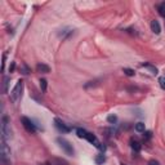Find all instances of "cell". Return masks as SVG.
<instances>
[{
  "mask_svg": "<svg viewBox=\"0 0 165 165\" xmlns=\"http://www.w3.org/2000/svg\"><path fill=\"white\" fill-rule=\"evenodd\" d=\"M76 134H77V137H79V138L87 139L89 143H92L93 146L97 147L98 150H101V151H103V150H105V146L101 143V141H99L94 134L89 133L88 130H85V129H83V128H77V129H76Z\"/></svg>",
  "mask_w": 165,
  "mask_h": 165,
  "instance_id": "obj_1",
  "label": "cell"
},
{
  "mask_svg": "<svg viewBox=\"0 0 165 165\" xmlns=\"http://www.w3.org/2000/svg\"><path fill=\"white\" fill-rule=\"evenodd\" d=\"M0 159L4 165H9L10 160V148L6 145V141L2 138V145H0Z\"/></svg>",
  "mask_w": 165,
  "mask_h": 165,
  "instance_id": "obj_2",
  "label": "cell"
},
{
  "mask_svg": "<svg viewBox=\"0 0 165 165\" xmlns=\"http://www.w3.org/2000/svg\"><path fill=\"white\" fill-rule=\"evenodd\" d=\"M2 138L8 141L12 138V129H10V121L8 116L2 118Z\"/></svg>",
  "mask_w": 165,
  "mask_h": 165,
  "instance_id": "obj_3",
  "label": "cell"
},
{
  "mask_svg": "<svg viewBox=\"0 0 165 165\" xmlns=\"http://www.w3.org/2000/svg\"><path fill=\"white\" fill-rule=\"evenodd\" d=\"M22 90H23V81L22 80H18L16 87L13 88V90L10 92V101L13 103H17L19 101L21 96H22Z\"/></svg>",
  "mask_w": 165,
  "mask_h": 165,
  "instance_id": "obj_4",
  "label": "cell"
},
{
  "mask_svg": "<svg viewBox=\"0 0 165 165\" xmlns=\"http://www.w3.org/2000/svg\"><path fill=\"white\" fill-rule=\"evenodd\" d=\"M57 142H58L60 147L64 151V154L68 155V156H74V154H75L74 147H72V145H71V143H70L68 141H66L64 138L60 137V138H57Z\"/></svg>",
  "mask_w": 165,
  "mask_h": 165,
  "instance_id": "obj_5",
  "label": "cell"
},
{
  "mask_svg": "<svg viewBox=\"0 0 165 165\" xmlns=\"http://www.w3.org/2000/svg\"><path fill=\"white\" fill-rule=\"evenodd\" d=\"M21 123H22L23 128L26 129L28 133L34 134L35 132H36V126H35V124L31 121V119H28V118H26V116H22V118H21Z\"/></svg>",
  "mask_w": 165,
  "mask_h": 165,
  "instance_id": "obj_6",
  "label": "cell"
},
{
  "mask_svg": "<svg viewBox=\"0 0 165 165\" xmlns=\"http://www.w3.org/2000/svg\"><path fill=\"white\" fill-rule=\"evenodd\" d=\"M54 125H56L57 129H58V132H61L62 134H66V133H70V132H71V128L67 126V125L64 124L61 119H58V118L54 119Z\"/></svg>",
  "mask_w": 165,
  "mask_h": 165,
  "instance_id": "obj_7",
  "label": "cell"
},
{
  "mask_svg": "<svg viewBox=\"0 0 165 165\" xmlns=\"http://www.w3.org/2000/svg\"><path fill=\"white\" fill-rule=\"evenodd\" d=\"M71 35H74V30L72 28H68V27H64V28H62V30L58 32V38H61L62 40H66V39H68Z\"/></svg>",
  "mask_w": 165,
  "mask_h": 165,
  "instance_id": "obj_8",
  "label": "cell"
},
{
  "mask_svg": "<svg viewBox=\"0 0 165 165\" xmlns=\"http://www.w3.org/2000/svg\"><path fill=\"white\" fill-rule=\"evenodd\" d=\"M130 147L134 152H139L141 148H142V145L137 138H130Z\"/></svg>",
  "mask_w": 165,
  "mask_h": 165,
  "instance_id": "obj_9",
  "label": "cell"
},
{
  "mask_svg": "<svg viewBox=\"0 0 165 165\" xmlns=\"http://www.w3.org/2000/svg\"><path fill=\"white\" fill-rule=\"evenodd\" d=\"M151 31L154 34H156V35H159L161 32V26L159 23V21H156V19L151 21Z\"/></svg>",
  "mask_w": 165,
  "mask_h": 165,
  "instance_id": "obj_10",
  "label": "cell"
},
{
  "mask_svg": "<svg viewBox=\"0 0 165 165\" xmlns=\"http://www.w3.org/2000/svg\"><path fill=\"white\" fill-rule=\"evenodd\" d=\"M36 71L38 72H41V74H48V72H51V67L47 66V64H44V63H38L36 64Z\"/></svg>",
  "mask_w": 165,
  "mask_h": 165,
  "instance_id": "obj_11",
  "label": "cell"
},
{
  "mask_svg": "<svg viewBox=\"0 0 165 165\" xmlns=\"http://www.w3.org/2000/svg\"><path fill=\"white\" fill-rule=\"evenodd\" d=\"M141 67L148 70L152 75H157V72H159V71H157V68L154 66V64H151V63H142V64H141Z\"/></svg>",
  "mask_w": 165,
  "mask_h": 165,
  "instance_id": "obj_12",
  "label": "cell"
},
{
  "mask_svg": "<svg viewBox=\"0 0 165 165\" xmlns=\"http://www.w3.org/2000/svg\"><path fill=\"white\" fill-rule=\"evenodd\" d=\"M134 129H135V132H138V133H145L146 132L145 123H137L134 125Z\"/></svg>",
  "mask_w": 165,
  "mask_h": 165,
  "instance_id": "obj_13",
  "label": "cell"
},
{
  "mask_svg": "<svg viewBox=\"0 0 165 165\" xmlns=\"http://www.w3.org/2000/svg\"><path fill=\"white\" fill-rule=\"evenodd\" d=\"M9 81H10V77H9V76H5L4 80H3V93H8Z\"/></svg>",
  "mask_w": 165,
  "mask_h": 165,
  "instance_id": "obj_14",
  "label": "cell"
},
{
  "mask_svg": "<svg viewBox=\"0 0 165 165\" xmlns=\"http://www.w3.org/2000/svg\"><path fill=\"white\" fill-rule=\"evenodd\" d=\"M94 161H96L97 165H102V164L106 161V157H105V155H97L96 159H94Z\"/></svg>",
  "mask_w": 165,
  "mask_h": 165,
  "instance_id": "obj_15",
  "label": "cell"
},
{
  "mask_svg": "<svg viewBox=\"0 0 165 165\" xmlns=\"http://www.w3.org/2000/svg\"><path fill=\"white\" fill-rule=\"evenodd\" d=\"M40 89L43 93H45L47 92V87H48V81L45 80V79H40Z\"/></svg>",
  "mask_w": 165,
  "mask_h": 165,
  "instance_id": "obj_16",
  "label": "cell"
},
{
  "mask_svg": "<svg viewBox=\"0 0 165 165\" xmlns=\"http://www.w3.org/2000/svg\"><path fill=\"white\" fill-rule=\"evenodd\" d=\"M157 10H159V14H160V16L165 18V3H161V4L157 5Z\"/></svg>",
  "mask_w": 165,
  "mask_h": 165,
  "instance_id": "obj_17",
  "label": "cell"
},
{
  "mask_svg": "<svg viewBox=\"0 0 165 165\" xmlns=\"http://www.w3.org/2000/svg\"><path fill=\"white\" fill-rule=\"evenodd\" d=\"M107 121H109L110 124H116L118 123V116L116 115H109V116H107Z\"/></svg>",
  "mask_w": 165,
  "mask_h": 165,
  "instance_id": "obj_18",
  "label": "cell"
},
{
  "mask_svg": "<svg viewBox=\"0 0 165 165\" xmlns=\"http://www.w3.org/2000/svg\"><path fill=\"white\" fill-rule=\"evenodd\" d=\"M21 72H22L23 75H28V74L31 72V70L28 68V66H27L26 63H22V70H21Z\"/></svg>",
  "mask_w": 165,
  "mask_h": 165,
  "instance_id": "obj_19",
  "label": "cell"
},
{
  "mask_svg": "<svg viewBox=\"0 0 165 165\" xmlns=\"http://www.w3.org/2000/svg\"><path fill=\"white\" fill-rule=\"evenodd\" d=\"M51 165H67V163L63 161V160H61V159H53Z\"/></svg>",
  "mask_w": 165,
  "mask_h": 165,
  "instance_id": "obj_20",
  "label": "cell"
},
{
  "mask_svg": "<svg viewBox=\"0 0 165 165\" xmlns=\"http://www.w3.org/2000/svg\"><path fill=\"white\" fill-rule=\"evenodd\" d=\"M123 72L126 75V76H134V70H132V68H128V67H125V68H123Z\"/></svg>",
  "mask_w": 165,
  "mask_h": 165,
  "instance_id": "obj_21",
  "label": "cell"
},
{
  "mask_svg": "<svg viewBox=\"0 0 165 165\" xmlns=\"http://www.w3.org/2000/svg\"><path fill=\"white\" fill-rule=\"evenodd\" d=\"M159 85L163 90H165V76H160L159 77Z\"/></svg>",
  "mask_w": 165,
  "mask_h": 165,
  "instance_id": "obj_22",
  "label": "cell"
},
{
  "mask_svg": "<svg viewBox=\"0 0 165 165\" xmlns=\"http://www.w3.org/2000/svg\"><path fill=\"white\" fill-rule=\"evenodd\" d=\"M151 137H152V133H151V132H145V135H143V138H145V141L150 139Z\"/></svg>",
  "mask_w": 165,
  "mask_h": 165,
  "instance_id": "obj_23",
  "label": "cell"
},
{
  "mask_svg": "<svg viewBox=\"0 0 165 165\" xmlns=\"http://www.w3.org/2000/svg\"><path fill=\"white\" fill-rule=\"evenodd\" d=\"M148 165H160V163L157 161V160H155V159H151L148 161Z\"/></svg>",
  "mask_w": 165,
  "mask_h": 165,
  "instance_id": "obj_24",
  "label": "cell"
},
{
  "mask_svg": "<svg viewBox=\"0 0 165 165\" xmlns=\"http://www.w3.org/2000/svg\"><path fill=\"white\" fill-rule=\"evenodd\" d=\"M14 68H16V63L12 62V63H10V66H9V72H13Z\"/></svg>",
  "mask_w": 165,
  "mask_h": 165,
  "instance_id": "obj_25",
  "label": "cell"
},
{
  "mask_svg": "<svg viewBox=\"0 0 165 165\" xmlns=\"http://www.w3.org/2000/svg\"><path fill=\"white\" fill-rule=\"evenodd\" d=\"M5 60H6V56L4 54V56H3V71H4V68H5Z\"/></svg>",
  "mask_w": 165,
  "mask_h": 165,
  "instance_id": "obj_26",
  "label": "cell"
},
{
  "mask_svg": "<svg viewBox=\"0 0 165 165\" xmlns=\"http://www.w3.org/2000/svg\"><path fill=\"white\" fill-rule=\"evenodd\" d=\"M121 165H126V164H121Z\"/></svg>",
  "mask_w": 165,
  "mask_h": 165,
  "instance_id": "obj_27",
  "label": "cell"
}]
</instances>
